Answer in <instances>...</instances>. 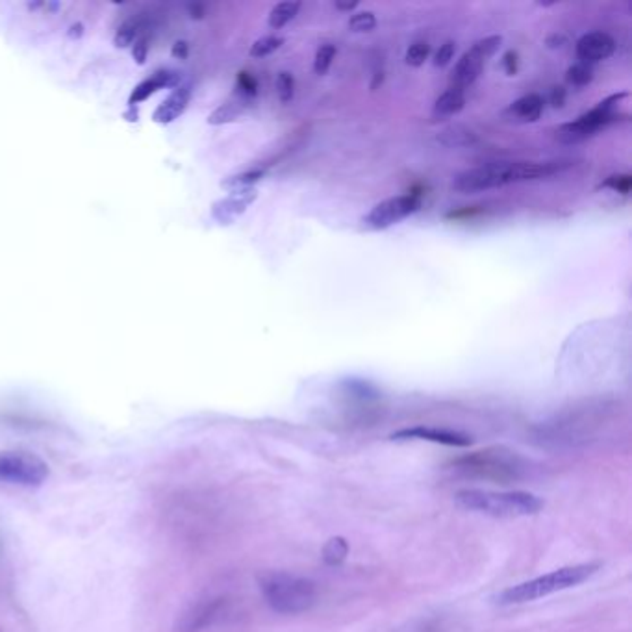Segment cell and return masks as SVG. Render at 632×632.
<instances>
[{
  "label": "cell",
  "mask_w": 632,
  "mask_h": 632,
  "mask_svg": "<svg viewBox=\"0 0 632 632\" xmlns=\"http://www.w3.org/2000/svg\"><path fill=\"white\" fill-rule=\"evenodd\" d=\"M391 438L393 440H427V441L449 445V447H467V445H471V438L462 434V432L447 431V429H434V427L403 429L399 432L391 434Z\"/></svg>",
  "instance_id": "obj_13"
},
{
  "label": "cell",
  "mask_w": 632,
  "mask_h": 632,
  "mask_svg": "<svg viewBox=\"0 0 632 632\" xmlns=\"http://www.w3.org/2000/svg\"><path fill=\"white\" fill-rule=\"evenodd\" d=\"M261 178H263V171L252 169V171H245V173L234 175V176L223 180L221 186H223L225 190H230V192L247 190V188H252V184H256V182L261 180Z\"/></svg>",
  "instance_id": "obj_21"
},
{
  "label": "cell",
  "mask_w": 632,
  "mask_h": 632,
  "mask_svg": "<svg viewBox=\"0 0 632 632\" xmlns=\"http://www.w3.org/2000/svg\"><path fill=\"white\" fill-rule=\"evenodd\" d=\"M543 110H545V98L538 93H531L512 102L507 114L519 123H534L542 117Z\"/></svg>",
  "instance_id": "obj_16"
},
{
  "label": "cell",
  "mask_w": 632,
  "mask_h": 632,
  "mask_svg": "<svg viewBox=\"0 0 632 632\" xmlns=\"http://www.w3.org/2000/svg\"><path fill=\"white\" fill-rule=\"evenodd\" d=\"M564 43H566V38L559 36V34L547 38V47L549 48H560V47H564Z\"/></svg>",
  "instance_id": "obj_36"
},
{
  "label": "cell",
  "mask_w": 632,
  "mask_h": 632,
  "mask_svg": "<svg viewBox=\"0 0 632 632\" xmlns=\"http://www.w3.org/2000/svg\"><path fill=\"white\" fill-rule=\"evenodd\" d=\"M601 188H609V190H614L618 193L627 195L632 188V178L628 175H612L601 184Z\"/></svg>",
  "instance_id": "obj_30"
},
{
  "label": "cell",
  "mask_w": 632,
  "mask_h": 632,
  "mask_svg": "<svg viewBox=\"0 0 632 632\" xmlns=\"http://www.w3.org/2000/svg\"><path fill=\"white\" fill-rule=\"evenodd\" d=\"M443 147L449 149H465V147H473L479 143V138L473 130L462 126V124H453L443 128L438 138H436Z\"/></svg>",
  "instance_id": "obj_18"
},
{
  "label": "cell",
  "mask_w": 632,
  "mask_h": 632,
  "mask_svg": "<svg viewBox=\"0 0 632 632\" xmlns=\"http://www.w3.org/2000/svg\"><path fill=\"white\" fill-rule=\"evenodd\" d=\"M243 114V107L240 102H226L223 107H219L216 112L209 114L208 123L209 124H226L238 119Z\"/></svg>",
  "instance_id": "obj_22"
},
{
  "label": "cell",
  "mask_w": 632,
  "mask_h": 632,
  "mask_svg": "<svg viewBox=\"0 0 632 632\" xmlns=\"http://www.w3.org/2000/svg\"><path fill=\"white\" fill-rule=\"evenodd\" d=\"M419 204L421 202L417 195H397L386 199L372 208V212L362 219V225L367 230L389 228L414 214Z\"/></svg>",
  "instance_id": "obj_9"
},
{
  "label": "cell",
  "mask_w": 632,
  "mask_h": 632,
  "mask_svg": "<svg viewBox=\"0 0 632 632\" xmlns=\"http://www.w3.org/2000/svg\"><path fill=\"white\" fill-rule=\"evenodd\" d=\"M623 98H627V93H616V95H611L604 100H601L595 108L583 114L573 123L562 124L557 130V140L562 143L573 145V143H581V141L592 138L595 132H599L601 128H604L614 119V112Z\"/></svg>",
  "instance_id": "obj_6"
},
{
  "label": "cell",
  "mask_w": 632,
  "mask_h": 632,
  "mask_svg": "<svg viewBox=\"0 0 632 632\" xmlns=\"http://www.w3.org/2000/svg\"><path fill=\"white\" fill-rule=\"evenodd\" d=\"M429 55H431V45L427 41H415L414 45L408 47L405 60L412 67H421L429 60Z\"/></svg>",
  "instance_id": "obj_27"
},
{
  "label": "cell",
  "mask_w": 632,
  "mask_h": 632,
  "mask_svg": "<svg viewBox=\"0 0 632 632\" xmlns=\"http://www.w3.org/2000/svg\"><path fill=\"white\" fill-rule=\"evenodd\" d=\"M464 104H465V91L451 86L449 90L443 91V93L436 98L434 108H432V115H434L436 119H445V117L457 115L458 112H462Z\"/></svg>",
  "instance_id": "obj_17"
},
{
  "label": "cell",
  "mask_w": 632,
  "mask_h": 632,
  "mask_svg": "<svg viewBox=\"0 0 632 632\" xmlns=\"http://www.w3.org/2000/svg\"><path fill=\"white\" fill-rule=\"evenodd\" d=\"M256 197H258V192L254 188L230 192L225 199L214 202L212 218L219 225H232L235 219L242 218L247 212V208L256 201Z\"/></svg>",
  "instance_id": "obj_11"
},
{
  "label": "cell",
  "mask_w": 632,
  "mask_h": 632,
  "mask_svg": "<svg viewBox=\"0 0 632 632\" xmlns=\"http://www.w3.org/2000/svg\"><path fill=\"white\" fill-rule=\"evenodd\" d=\"M240 84H242L243 91H247V93H251V95H254V93H256V82L252 81V78H251L247 73H243V74H242V78H240Z\"/></svg>",
  "instance_id": "obj_35"
},
{
  "label": "cell",
  "mask_w": 632,
  "mask_h": 632,
  "mask_svg": "<svg viewBox=\"0 0 632 632\" xmlns=\"http://www.w3.org/2000/svg\"><path fill=\"white\" fill-rule=\"evenodd\" d=\"M226 612V601L223 597L204 599L193 604L178 619V632H204L214 627Z\"/></svg>",
  "instance_id": "obj_10"
},
{
  "label": "cell",
  "mask_w": 632,
  "mask_h": 632,
  "mask_svg": "<svg viewBox=\"0 0 632 632\" xmlns=\"http://www.w3.org/2000/svg\"><path fill=\"white\" fill-rule=\"evenodd\" d=\"M261 592L269 607L286 616L306 612L313 607L318 588L304 576L289 573H271L261 581Z\"/></svg>",
  "instance_id": "obj_4"
},
{
  "label": "cell",
  "mask_w": 632,
  "mask_h": 632,
  "mask_svg": "<svg viewBox=\"0 0 632 632\" xmlns=\"http://www.w3.org/2000/svg\"><path fill=\"white\" fill-rule=\"evenodd\" d=\"M48 477V465L32 453H0V484L39 486Z\"/></svg>",
  "instance_id": "obj_7"
},
{
  "label": "cell",
  "mask_w": 632,
  "mask_h": 632,
  "mask_svg": "<svg viewBox=\"0 0 632 632\" xmlns=\"http://www.w3.org/2000/svg\"><path fill=\"white\" fill-rule=\"evenodd\" d=\"M190 100H192V86L190 84L176 86L175 91L154 110L152 119L158 124H169L186 112Z\"/></svg>",
  "instance_id": "obj_14"
},
{
  "label": "cell",
  "mask_w": 632,
  "mask_h": 632,
  "mask_svg": "<svg viewBox=\"0 0 632 632\" xmlns=\"http://www.w3.org/2000/svg\"><path fill=\"white\" fill-rule=\"evenodd\" d=\"M566 90L562 88V86H555V88H552L551 90V97H549V100H551V104H552V108H562L564 107V104H566Z\"/></svg>",
  "instance_id": "obj_34"
},
{
  "label": "cell",
  "mask_w": 632,
  "mask_h": 632,
  "mask_svg": "<svg viewBox=\"0 0 632 632\" xmlns=\"http://www.w3.org/2000/svg\"><path fill=\"white\" fill-rule=\"evenodd\" d=\"M347 552H349L347 540L341 538V536H336V538L329 540L327 545L323 547V560L330 566H337L347 559Z\"/></svg>",
  "instance_id": "obj_20"
},
{
  "label": "cell",
  "mask_w": 632,
  "mask_h": 632,
  "mask_svg": "<svg viewBox=\"0 0 632 632\" xmlns=\"http://www.w3.org/2000/svg\"><path fill=\"white\" fill-rule=\"evenodd\" d=\"M284 39L277 38V36H263L260 39H256L249 50V55L252 58H266L269 55H273L275 50H278L282 47Z\"/></svg>",
  "instance_id": "obj_23"
},
{
  "label": "cell",
  "mask_w": 632,
  "mask_h": 632,
  "mask_svg": "<svg viewBox=\"0 0 632 632\" xmlns=\"http://www.w3.org/2000/svg\"><path fill=\"white\" fill-rule=\"evenodd\" d=\"M599 569V564H578V566H569L562 568L557 571H551L543 576L533 578V581L521 583L517 586H512L505 590L499 595V602L501 604H521L536 601L542 597H547L551 594H557L562 590L575 588L578 585H583L585 581Z\"/></svg>",
  "instance_id": "obj_3"
},
{
  "label": "cell",
  "mask_w": 632,
  "mask_h": 632,
  "mask_svg": "<svg viewBox=\"0 0 632 632\" xmlns=\"http://www.w3.org/2000/svg\"><path fill=\"white\" fill-rule=\"evenodd\" d=\"M457 503L471 512L491 517H523L542 510L543 501L529 491H486L462 490L457 493Z\"/></svg>",
  "instance_id": "obj_2"
},
{
  "label": "cell",
  "mask_w": 632,
  "mask_h": 632,
  "mask_svg": "<svg viewBox=\"0 0 632 632\" xmlns=\"http://www.w3.org/2000/svg\"><path fill=\"white\" fill-rule=\"evenodd\" d=\"M336 6V10H341V12H351V10H354L358 4L356 3H347V4H341V3H336L334 4Z\"/></svg>",
  "instance_id": "obj_37"
},
{
  "label": "cell",
  "mask_w": 632,
  "mask_h": 632,
  "mask_svg": "<svg viewBox=\"0 0 632 632\" xmlns=\"http://www.w3.org/2000/svg\"><path fill=\"white\" fill-rule=\"evenodd\" d=\"M176 86H180V74L176 71H169V69L158 71L150 78H147V81L138 84L134 91L130 93V98H128L130 108H134L136 104L147 100L156 91H160L164 88H176Z\"/></svg>",
  "instance_id": "obj_15"
},
{
  "label": "cell",
  "mask_w": 632,
  "mask_h": 632,
  "mask_svg": "<svg viewBox=\"0 0 632 632\" xmlns=\"http://www.w3.org/2000/svg\"><path fill=\"white\" fill-rule=\"evenodd\" d=\"M334 56H336V47L332 43H325L318 48V52H315V60H313V71L315 74H327L332 62H334Z\"/></svg>",
  "instance_id": "obj_25"
},
{
  "label": "cell",
  "mask_w": 632,
  "mask_h": 632,
  "mask_svg": "<svg viewBox=\"0 0 632 632\" xmlns=\"http://www.w3.org/2000/svg\"><path fill=\"white\" fill-rule=\"evenodd\" d=\"M136 38H138V24L136 22H124L121 29L117 30L114 41H115V47L124 48V47L134 43Z\"/></svg>",
  "instance_id": "obj_29"
},
{
  "label": "cell",
  "mask_w": 632,
  "mask_h": 632,
  "mask_svg": "<svg viewBox=\"0 0 632 632\" xmlns=\"http://www.w3.org/2000/svg\"><path fill=\"white\" fill-rule=\"evenodd\" d=\"M455 471L469 479L493 481L508 484L519 481L525 473V462L507 449H486L458 458L453 464Z\"/></svg>",
  "instance_id": "obj_5"
},
{
  "label": "cell",
  "mask_w": 632,
  "mask_h": 632,
  "mask_svg": "<svg viewBox=\"0 0 632 632\" xmlns=\"http://www.w3.org/2000/svg\"><path fill=\"white\" fill-rule=\"evenodd\" d=\"M614 50L616 41L607 32H590L576 41V56L586 65L611 58Z\"/></svg>",
  "instance_id": "obj_12"
},
{
  "label": "cell",
  "mask_w": 632,
  "mask_h": 632,
  "mask_svg": "<svg viewBox=\"0 0 632 632\" xmlns=\"http://www.w3.org/2000/svg\"><path fill=\"white\" fill-rule=\"evenodd\" d=\"M147 52H149V45H147V39H145V38L134 41V48H132V56H134V60H136L138 64H145Z\"/></svg>",
  "instance_id": "obj_32"
},
{
  "label": "cell",
  "mask_w": 632,
  "mask_h": 632,
  "mask_svg": "<svg viewBox=\"0 0 632 632\" xmlns=\"http://www.w3.org/2000/svg\"><path fill=\"white\" fill-rule=\"evenodd\" d=\"M501 43V36H488L473 45L471 50H467L455 65L451 73V86L465 91V88H469L481 76L488 60L499 50Z\"/></svg>",
  "instance_id": "obj_8"
},
{
  "label": "cell",
  "mask_w": 632,
  "mask_h": 632,
  "mask_svg": "<svg viewBox=\"0 0 632 632\" xmlns=\"http://www.w3.org/2000/svg\"><path fill=\"white\" fill-rule=\"evenodd\" d=\"M299 10H301V3H292V0H287V3H278L277 6H273L268 22L273 30H280L287 22H292L297 17Z\"/></svg>",
  "instance_id": "obj_19"
},
{
  "label": "cell",
  "mask_w": 632,
  "mask_h": 632,
  "mask_svg": "<svg viewBox=\"0 0 632 632\" xmlns=\"http://www.w3.org/2000/svg\"><path fill=\"white\" fill-rule=\"evenodd\" d=\"M503 67H505V71H507L508 76H516V74H517V52H516V50L505 52V56H503Z\"/></svg>",
  "instance_id": "obj_33"
},
{
  "label": "cell",
  "mask_w": 632,
  "mask_h": 632,
  "mask_svg": "<svg viewBox=\"0 0 632 632\" xmlns=\"http://www.w3.org/2000/svg\"><path fill=\"white\" fill-rule=\"evenodd\" d=\"M566 167L568 164L562 162H493L457 175L453 180V190L464 195H475L488 190L508 186V184L547 178L564 171Z\"/></svg>",
  "instance_id": "obj_1"
},
{
  "label": "cell",
  "mask_w": 632,
  "mask_h": 632,
  "mask_svg": "<svg viewBox=\"0 0 632 632\" xmlns=\"http://www.w3.org/2000/svg\"><path fill=\"white\" fill-rule=\"evenodd\" d=\"M566 81H568L569 84L576 86V88H585V86H588V84L594 81V71H592L590 65L578 62V64H575V65H571V67L568 69Z\"/></svg>",
  "instance_id": "obj_24"
},
{
  "label": "cell",
  "mask_w": 632,
  "mask_h": 632,
  "mask_svg": "<svg viewBox=\"0 0 632 632\" xmlns=\"http://www.w3.org/2000/svg\"><path fill=\"white\" fill-rule=\"evenodd\" d=\"M277 95L280 98V102L287 104L292 102L295 97V78L292 73L282 71L277 76Z\"/></svg>",
  "instance_id": "obj_26"
},
{
  "label": "cell",
  "mask_w": 632,
  "mask_h": 632,
  "mask_svg": "<svg viewBox=\"0 0 632 632\" xmlns=\"http://www.w3.org/2000/svg\"><path fill=\"white\" fill-rule=\"evenodd\" d=\"M455 52H457V43L455 41H445L443 45H440L438 52L434 55V65L436 67H445V65H449L455 58Z\"/></svg>",
  "instance_id": "obj_31"
},
{
  "label": "cell",
  "mask_w": 632,
  "mask_h": 632,
  "mask_svg": "<svg viewBox=\"0 0 632 632\" xmlns=\"http://www.w3.org/2000/svg\"><path fill=\"white\" fill-rule=\"evenodd\" d=\"M377 26V17L373 12H358L349 19V29L356 34L372 32Z\"/></svg>",
  "instance_id": "obj_28"
}]
</instances>
